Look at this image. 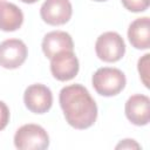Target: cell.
Segmentation results:
<instances>
[{"label": "cell", "instance_id": "cell-14", "mask_svg": "<svg viewBox=\"0 0 150 150\" xmlns=\"http://www.w3.org/2000/svg\"><path fill=\"white\" fill-rule=\"evenodd\" d=\"M125 9L132 13H141L149 8L150 0H121Z\"/></svg>", "mask_w": 150, "mask_h": 150}, {"label": "cell", "instance_id": "cell-13", "mask_svg": "<svg viewBox=\"0 0 150 150\" xmlns=\"http://www.w3.org/2000/svg\"><path fill=\"white\" fill-rule=\"evenodd\" d=\"M149 59H150V54L146 53L142 57H139L137 62V70H138L139 77L146 88H149V63H150Z\"/></svg>", "mask_w": 150, "mask_h": 150}, {"label": "cell", "instance_id": "cell-19", "mask_svg": "<svg viewBox=\"0 0 150 150\" xmlns=\"http://www.w3.org/2000/svg\"><path fill=\"white\" fill-rule=\"evenodd\" d=\"M1 1H2V0H0V2H1Z\"/></svg>", "mask_w": 150, "mask_h": 150}, {"label": "cell", "instance_id": "cell-15", "mask_svg": "<svg viewBox=\"0 0 150 150\" xmlns=\"http://www.w3.org/2000/svg\"><path fill=\"white\" fill-rule=\"evenodd\" d=\"M9 118H11L9 108L4 101H0V131L7 127Z\"/></svg>", "mask_w": 150, "mask_h": 150}, {"label": "cell", "instance_id": "cell-2", "mask_svg": "<svg viewBox=\"0 0 150 150\" xmlns=\"http://www.w3.org/2000/svg\"><path fill=\"white\" fill-rule=\"evenodd\" d=\"M91 84L98 95L111 97L116 96L125 88L127 79L124 73L118 68L102 67L94 73Z\"/></svg>", "mask_w": 150, "mask_h": 150}, {"label": "cell", "instance_id": "cell-17", "mask_svg": "<svg viewBox=\"0 0 150 150\" xmlns=\"http://www.w3.org/2000/svg\"><path fill=\"white\" fill-rule=\"evenodd\" d=\"M20 1H22V2H25V4H35V2L39 1V0H20Z\"/></svg>", "mask_w": 150, "mask_h": 150}, {"label": "cell", "instance_id": "cell-11", "mask_svg": "<svg viewBox=\"0 0 150 150\" xmlns=\"http://www.w3.org/2000/svg\"><path fill=\"white\" fill-rule=\"evenodd\" d=\"M128 39L130 45L136 49L150 48V19L142 16L135 19L128 28Z\"/></svg>", "mask_w": 150, "mask_h": 150}, {"label": "cell", "instance_id": "cell-16", "mask_svg": "<svg viewBox=\"0 0 150 150\" xmlns=\"http://www.w3.org/2000/svg\"><path fill=\"white\" fill-rule=\"evenodd\" d=\"M139 148H141V145L135 139H130V138L122 139L116 145V149H139Z\"/></svg>", "mask_w": 150, "mask_h": 150}, {"label": "cell", "instance_id": "cell-10", "mask_svg": "<svg viewBox=\"0 0 150 150\" xmlns=\"http://www.w3.org/2000/svg\"><path fill=\"white\" fill-rule=\"evenodd\" d=\"M41 48L45 56L50 60L61 52L74 50V42L69 33L63 30H53L43 36Z\"/></svg>", "mask_w": 150, "mask_h": 150}, {"label": "cell", "instance_id": "cell-3", "mask_svg": "<svg viewBox=\"0 0 150 150\" xmlns=\"http://www.w3.org/2000/svg\"><path fill=\"white\" fill-rule=\"evenodd\" d=\"M14 145L20 150H43L49 146V136L39 124H23L14 134Z\"/></svg>", "mask_w": 150, "mask_h": 150}, {"label": "cell", "instance_id": "cell-1", "mask_svg": "<svg viewBox=\"0 0 150 150\" xmlns=\"http://www.w3.org/2000/svg\"><path fill=\"white\" fill-rule=\"evenodd\" d=\"M59 102L66 122L74 129L84 130L96 122L97 105L84 86L75 83L63 87L59 94Z\"/></svg>", "mask_w": 150, "mask_h": 150}, {"label": "cell", "instance_id": "cell-18", "mask_svg": "<svg viewBox=\"0 0 150 150\" xmlns=\"http://www.w3.org/2000/svg\"><path fill=\"white\" fill-rule=\"evenodd\" d=\"M94 1H97V2H102V1H107V0H94Z\"/></svg>", "mask_w": 150, "mask_h": 150}, {"label": "cell", "instance_id": "cell-12", "mask_svg": "<svg viewBox=\"0 0 150 150\" xmlns=\"http://www.w3.org/2000/svg\"><path fill=\"white\" fill-rule=\"evenodd\" d=\"M23 23V13L16 5L7 1L0 2V30L14 32Z\"/></svg>", "mask_w": 150, "mask_h": 150}, {"label": "cell", "instance_id": "cell-7", "mask_svg": "<svg viewBox=\"0 0 150 150\" xmlns=\"http://www.w3.org/2000/svg\"><path fill=\"white\" fill-rule=\"evenodd\" d=\"M80 69L79 59L74 50L61 52L50 59V73L54 79L61 82L73 80Z\"/></svg>", "mask_w": 150, "mask_h": 150}, {"label": "cell", "instance_id": "cell-8", "mask_svg": "<svg viewBox=\"0 0 150 150\" xmlns=\"http://www.w3.org/2000/svg\"><path fill=\"white\" fill-rule=\"evenodd\" d=\"M73 14L69 0H45L40 8V16L47 25L61 26L67 23Z\"/></svg>", "mask_w": 150, "mask_h": 150}, {"label": "cell", "instance_id": "cell-5", "mask_svg": "<svg viewBox=\"0 0 150 150\" xmlns=\"http://www.w3.org/2000/svg\"><path fill=\"white\" fill-rule=\"evenodd\" d=\"M23 103L30 112L39 115L46 114L53 105L52 90L42 83L30 84L25 89Z\"/></svg>", "mask_w": 150, "mask_h": 150}, {"label": "cell", "instance_id": "cell-6", "mask_svg": "<svg viewBox=\"0 0 150 150\" xmlns=\"http://www.w3.org/2000/svg\"><path fill=\"white\" fill-rule=\"evenodd\" d=\"M28 56V48L22 40L7 39L0 43V66L5 69H16Z\"/></svg>", "mask_w": 150, "mask_h": 150}, {"label": "cell", "instance_id": "cell-9", "mask_svg": "<svg viewBox=\"0 0 150 150\" xmlns=\"http://www.w3.org/2000/svg\"><path fill=\"white\" fill-rule=\"evenodd\" d=\"M124 112L132 124L137 127L146 125L150 121V98L143 94L131 95L125 102Z\"/></svg>", "mask_w": 150, "mask_h": 150}, {"label": "cell", "instance_id": "cell-4", "mask_svg": "<svg viewBox=\"0 0 150 150\" xmlns=\"http://www.w3.org/2000/svg\"><path fill=\"white\" fill-rule=\"evenodd\" d=\"M95 52L103 62H117L125 54V43L117 32H104L96 39Z\"/></svg>", "mask_w": 150, "mask_h": 150}]
</instances>
